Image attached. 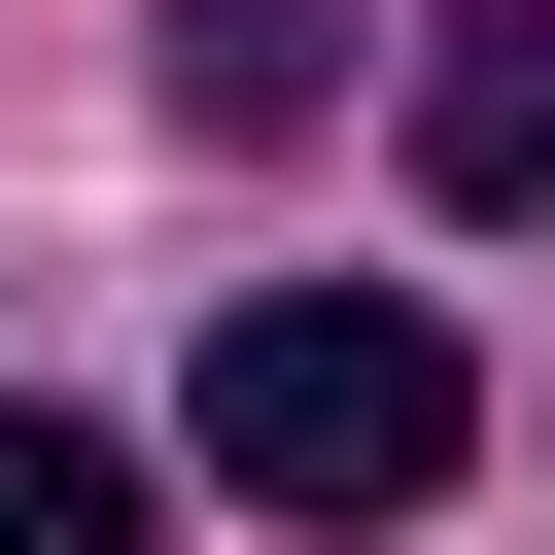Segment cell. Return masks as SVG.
<instances>
[{
	"label": "cell",
	"instance_id": "obj_1",
	"mask_svg": "<svg viewBox=\"0 0 555 555\" xmlns=\"http://www.w3.org/2000/svg\"><path fill=\"white\" fill-rule=\"evenodd\" d=\"M451 451H486L451 312H382V278H243V312H208V486H278V520H416Z\"/></svg>",
	"mask_w": 555,
	"mask_h": 555
},
{
	"label": "cell",
	"instance_id": "obj_2",
	"mask_svg": "<svg viewBox=\"0 0 555 555\" xmlns=\"http://www.w3.org/2000/svg\"><path fill=\"white\" fill-rule=\"evenodd\" d=\"M416 208L451 243H555V0H451L416 35Z\"/></svg>",
	"mask_w": 555,
	"mask_h": 555
},
{
	"label": "cell",
	"instance_id": "obj_3",
	"mask_svg": "<svg viewBox=\"0 0 555 555\" xmlns=\"http://www.w3.org/2000/svg\"><path fill=\"white\" fill-rule=\"evenodd\" d=\"M347 104V0H173V139H312Z\"/></svg>",
	"mask_w": 555,
	"mask_h": 555
},
{
	"label": "cell",
	"instance_id": "obj_4",
	"mask_svg": "<svg viewBox=\"0 0 555 555\" xmlns=\"http://www.w3.org/2000/svg\"><path fill=\"white\" fill-rule=\"evenodd\" d=\"M0 555H139V451L104 416H0Z\"/></svg>",
	"mask_w": 555,
	"mask_h": 555
}]
</instances>
